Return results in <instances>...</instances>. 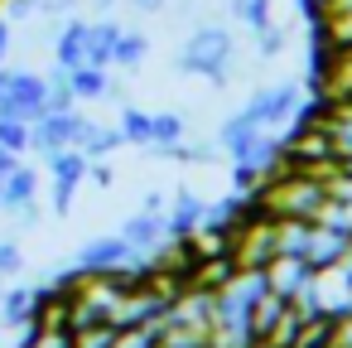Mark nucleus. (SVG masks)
Segmentation results:
<instances>
[{"label": "nucleus", "instance_id": "1", "mask_svg": "<svg viewBox=\"0 0 352 348\" xmlns=\"http://www.w3.org/2000/svg\"><path fill=\"white\" fill-rule=\"evenodd\" d=\"M328 203V174L318 170H294L285 179H275L265 194H261V213L265 218H299V223H314Z\"/></svg>", "mask_w": 352, "mask_h": 348}, {"label": "nucleus", "instance_id": "2", "mask_svg": "<svg viewBox=\"0 0 352 348\" xmlns=\"http://www.w3.org/2000/svg\"><path fill=\"white\" fill-rule=\"evenodd\" d=\"M227 63H232V34L222 25H198L184 49H179V73H198L212 83H227Z\"/></svg>", "mask_w": 352, "mask_h": 348}, {"label": "nucleus", "instance_id": "3", "mask_svg": "<svg viewBox=\"0 0 352 348\" xmlns=\"http://www.w3.org/2000/svg\"><path fill=\"white\" fill-rule=\"evenodd\" d=\"M44 112H49V78L30 68H10V83L0 88V116L34 126Z\"/></svg>", "mask_w": 352, "mask_h": 348}, {"label": "nucleus", "instance_id": "4", "mask_svg": "<svg viewBox=\"0 0 352 348\" xmlns=\"http://www.w3.org/2000/svg\"><path fill=\"white\" fill-rule=\"evenodd\" d=\"M82 112L78 107H68V112H44L34 126H30V150L39 155V160H54L58 150H68V145H78V136H82Z\"/></svg>", "mask_w": 352, "mask_h": 348}, {"label": "nucleus", "instance_id": "5", "mask_svg": "<svg viewBox=\"0 0 352 348\" xmlns=\"http://www.w3.org/2000/svg\"><path fill=\"white\" fill-rule=\"evenodd\" d=\"M294 112H299V88H289V83L265 88V92H256V97L241 107V116H246L251 126H261V131H280V136H285V126L294 121Z\"/></svg>", "mask_w": 352, "mask_h": 348}, {"label": "nucleus", "instance_id": "6", "mask_svg": "<svg viewBox=\"0 0 352 348\" xmlns=\"http://www.w3.org/2000/svg\"><path fill=\"white\" fill-rule=\"evenodd\" d=\"M140 261V252L116 232V237H97V242H87L82 252H78V276H111V271H140L135 266ZM145 276V271H140Z\"/></svg>", "mask_w": 352, "mask_h": 348}, {"label": "nucleus", "instance_id": "7", "mask_svg": "<svg viewBox=\"0 0 352 348\" xmlns=\"http://www.w3.org/2000/svg\"><path fill=\"white\" fill-rule=\"evenodd\" d=\"M318 92L323 102H352V44H323Z\"/></svg>", "mask_w": 352, "mask_h": 348}, {"label": "nucleus", "instance_id": "8", "mask_svg": "<svg viewBox=\"0 0 352 348\" xmlns=\"http://www.w3.org/2000/svg\"><path fill=\"white\" fill-rule=\"evenodd\" d=\"M121 237L145 256V252H160L174 232H169V213H160V208H140L135 218H126L121 223Z\"/></svg>", "mask_w": 352, "mask_h": 348}, {"label": "nucleus", "instance_id": "9", "mask_svg": "<svg viewBox=\"0 0 352 348\" xmlns=\"http://www.w3.org/2000/svg\"><path fill=\"white\" fill-rule=\"evenodd\" d=\"M87 30H92L87 20H63L58 25V34H54V63L58 68L73 73V68L87 63Z\"/></svg>", "mask_w": 352, "mask_h": 348}, {"label": "nucleus", "instance_id": "10", "mask_svg": "<svg viewBox=\"0 0 352 348\" xmlns=\"http://www.w3.org/2000/svg\"><path fill=\"white\" fill-rule=\"evenodd\" d=\"M39 314V290L30 285H10V290H0V324L6 329H20Z\"/></svg>", "mask_w": 352, "mask_h": 348}, {"label": "nucleus", "instance_id": "11", "mask_svg": "<svg viewBox=\"0 0 352 348\" xmlns=\"http://www.w3.org/2000/svg\"><path fill=\"white\" fill-rule=\"evenodd\" d=\"M34 198H39V170L20 160V165L6 174V194H0V208H10V213H15V208H25V203H34Z\"/></svg>", "mask_w": 352, "mask_h": 348}, {"label": "nucleus", "instance_id": "12", "mask_svg": "<svg viewBox=\"0 0 352 348\" xmlns=\"http://www.w3.org/2000/svg\"><path fill=\"white\" fill-rule=\"evenodd\" d=\"M203 213H208V203H203L193 189H179V194H174V208H169V232H174V237L198 232V227H203Z\"/></svg>", "mask_w": 352, "mask_h": 348}, {"label": "nucleus", "instance_id": "13", "mask_svg": "<svg viewBox=\"0 0 352 348\" xmlns=\"http://www.w3.org/2000/svg\"><path fill=\"white\" fill-rule=\"evenodd\" d=\"M116 145H126L121 126H102V121H82V136H78V150L87 160H107Z\"/></svg>", "mask_w": 352, "mask_h": 348}, {"label": "nucleus", "instance_id": "14", "mask_svg": "<svg viewBox=\"0 0 352 348\" xmlns=\"http://www.w3.org/2000/svg\"><path fill=\"white\" fill-rule=\"evenodd\" d=\"M116 39H121V25L116 20H92V30H87V63L92 68H111Z\"/></svg>", "mask_w": 352, "mask_h": 348}, {"label": "nucleus", "instance_id": "15", "mask_svg": "<svg viewBox=\"0 0 352 348\" xmlns=\"http://www.w3.org/2000/svg\"><path fill=\"white\" fill-rule=\"evenodd\" d=\"M68 83H73V97H78V102H97V97H111V92H116L111 73H107V68H92V63L73 68Z\"/></svg>", "mask_w": 352, "mask_h": 348}, {"label": "nucleus", "instance_id": "16", "mask_svg": "<svg viewBox=\"0 0 352 348\" xmlns=\"http://www.w3.org/2000/svg\"><path fill=\"white\" fill-rule=\"evenodd\" d=\"M145 54H150V39L145 34H135V30H121V39H116V54H111V68H140L145 63Z\"/></svg>", "mask_w": 352, "mask_h": 348}, {"label": "nucleus", "instance_id": "17", "mask_svg": "<svg viewBox=\"0 0 352 348\" xmlns=\"http://www.w3.org/2000/svg\"><path fill=\"white\" fill-rule=\"evenodd\" d=\"M160 334H164L160 319H150V324H126V329H116L111 348H160Z\"/></svg>", "mask_w": 352, "mask_h": 348}, {"label": "nucleus", "instance_id": "18", "mask_svg": "<svg viewBox=\"0 0 352 348\" xmlns=\"http://www.w3.org/2000/svg\"><path fill=\"white\" fill-rule=\"evenodd\" d=\"M179 141H184V121L174 112H150V145H179Z\"/></svg>", "mask_w": 352, "mask_h": 348}, {"label": "nucleus", "instance_id": "19", "mask_svg": "<svg viewBox=\"0 0 352 348\" xmlns=\"http://www.w3.org/2000/svg\"><path fill=\"white\" fill-rule=\"evenodd\" d=\"M121 136H126V145H150V112L121 107Z\"/></svg>", "mask_w": 352, "mask_h": 348}, {"label": "nucleus", "instance_id": "20", "mask_svg": "<svg viewBox=\"0 0 352 348\" xmlns=\"http://www.w3.org/2000/svg\"><path fill=\"white\" fill-rule=\"evenodd\" d=\"M0 145L15 150V155H30V121H10V116H0Z\"/></svg>", "mask_w": 352, "mask_h": 348}, {"label": "nucleus", "instance_id": "21", "mask_svg": "<svg viewBox=\"0 0 352 348\" xmlns=\"http://www.w3.org/2000/svg\"><path fill=\"white\" fill-rule=\"evenodd\" d=\"M318 30H323V44H352V15H328L318 20Z\"/></svg>", "mask_w": 352, "mask_h": 348}, {"label": "nucleus", "instance_id": "22", "mask_svg": "<svg viewBox=\"0 0 352 348\" xmlns=\"http://www.w3.org/2000/svg\"><path fill=\"white\" fill-rule=\"evenodd\" d=\"M73 198H78V179H58V174H54V213H58V218L73 213Z\"/></svg>", "mask_w": 352, "mask_h": 348}, {"label": "nucleus", "instance_id": "23", "mask_svg": "<svg viewBox=\"0 0 352 348\" xmlns=\"http://www.w3.org/2000/svg\"><path fill=\"white\" fill-rule=\"evenodd\" d=\"M25 271V252L15 247V242H0V280L6 276H20Z\"/></svg>", "mask_w": 352, "mask_h": 348}, {"label": "nucleus", "instance_id": "24", "mask_svg": "<svg viewBox=\"0 0 352 348\" xmlns=\"http://www.w3.org/2000/svg\"><path fill=\"white\" fill-rule=\"evenodd\" d=\"M10 44H15V25H10L6 15H0V63L10 59Z\"/></svg>", "mask_w": 352, "mask_h": 348}, {"label": "nucleus", "instance_id": "25", "mask_svg": "<svg viewBox=\"0 0 352 348\" xmlns=\"http://www.w3.org/2000/svg\"><path fill=\"white\" fill-rule=\"evenodd\" d=\"M20 160H25V155H15V150H6V145H0V179H6V174H10Z\"/></svg>", "mask_w": 352, "mask_h": 348}, {"label": "nucleus", "instance_id": "26", "mask_svg": "<svg viewBox=\"0 0 352 348\" xmlns=\"http://www.w3.org/2000/svg\"><path fill=\"white\" fill-rule=\"evenodd\" d=\"M131 6H135V10H145V15H155V10H164V6H169V0H131Z\"/></svg>", "mask_w": 352, "mask_h": 348}, {"label": "nucleus", "instance_id": "27", "mask_svg": "<svg viewBox=\"0 0 352 348\" xmlns=\"http://www.w3.org/2000/svg\"><path fill=\"white\" fill-rule=\"evenodd\" d=\"M92 6H97V10H111V6H116V0H92Z\"/></svg>", "mask_w": 352, "mask_h": 348}, {"label": "nucleus", "instance_id": "28", "mask_svg": "<svg viewBox=\"0 0 352 348\" xmlns=\"http://www.w3.org/2000/svg\"><path fill=\"white\" fill-rule=\"evenodd\" d=\"M6 83H10V68H6V63H0V88H6Z\"/></svg>", "mask_w": 352, "mask_h": 348}, {"label": "nucleus", "instance_id": "29", "mask_svg": "<svg viewBox=\"0 0 352 348\" xmlns=\"http://www.w3.org/2000/svg\"><path fill=\"white\" fill-rule=\"evenodd\" d=\"M0 194H6V179H0Z\"/></svg>", "mask_w": 352, "mask_h": 348}, {"label": "nucleus", "instance_id": "30", "mask_svg": "<svg viewBox=\"0 0 352 348\" xmlns=\"http://www.w3.org/2000/svg\"><path fill=\"white\" fill-rule=\"evenodd\" d=\"M0 290H6V280H0Z\"/></svg>", "mask_w": 352, "mask_h": 348}]
</instances>
